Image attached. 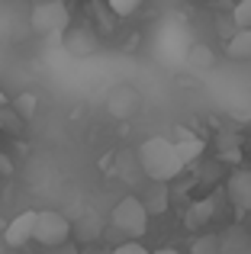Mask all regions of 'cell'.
I'll list each match as a JSON object with an SVG mask.
<instances>
[{"instance_id":"obj_1","label":"cell","mask_w":251,"mask_h":254,"mask_svg":"<svg viewBox=\"0 0 251 254\" xmlns=\"http://www.w3.org/2000/svg\"><path fill=\"white\" fill-rule=\"evenodd\" d=\"M138 164H142V171L148 174L155 184H164V180L177 177V174L184 171L174 142H168V138H148V142H142V148H138Z\"/></svg>"},{"instance_id":"obj_2","label":"cell","mask_w":251,"mask_h":254,"mask_svg":"<svg viewBox=\"0 0 251 254\" xmlns=\"http://www.w3.org/2000/svg\"><path fill=\"white\" fill-rule=\"evenodd\" d=\"M29 23H32V29H36L39 36H58V32L71 29V10L62 3V0H45V3L32 6Z\"/></svg>"},{"instance_id":"obj_3","label":"cell","mask_w":251,"mask_h":254,"mask_svg":"<svg viewBox=\"0 0 251 254\" xmlns=\"http://www.w3.org/2000/svg\"><path fill=\"white\" fill-rule=\"evenodd\" d=\"M113 225L129 238H142L145 229H148V209L138 196H126L116 203L113 209Z\"/></svg>"},{"instance_id":"obj_4","label":"cell","mask_w":251,"mask_h":254,"mask_svg":"<svg viewBox=\"0 0 251 254\" xmlns=\"http://www.w3.org/2000/svg\"><path fill=\"white\" fill-rule=\"evenodd\" d=\"M71 235V222L55 209H45V212H36V232H32V242L45 245V248H58L64 245Z\"/></svg>"},{"instance_id":"obj_5","label":"cell","mask_w":251,"mask_h":254,"mask_svg":"<svg viewBox=\"0 0 251 254\" xmlns=\"http://www.w3.org/2000/svg\"><path fill=\"white\" fill-rule=\"evenodd\" d=\"M226 196L239 212H251V168H239L229 174Z\"/></svg>"},{"instance_id":"obj_6","label":"cell","mask_w":251,"mask_h":254,"mask_svg":"<svg viewBox=\"0 0 251 254\" xmlns=\"http://www.w3.org/2000/svg\"><path fill=\"white\" fill-rule=\"evenodd\" d=\"M219 251L222 254H251V229L232 222L219 232Z\"/></svg>"},{"instance_id":"obj_7","label":"cell","mask_w":251,"mask_h":254,"mask_svg":"<svg viewBox=\"0 0 251 254\" xmlns=\"http://www.w3.org/2000/svg\"><path fill=\"white\" fill-rule=\"evenodd\" d=\"M64 49L71 52V55H94L97 52V32L90 29V26H71L68 32H64Z\"/></svg>"},{"instance_id":"obj_8","label":"cell","mask_w":251,"mask_h":254,"mask_svg":"<svg viewBox=\"0 0 251 254\" xmlns=\"http://www.w3.org/2000/svg\"><path fill=\"white\" fill-rule=\"evenodd\" d=\"M32 232H36V212H19L10 225H6L3 238L10 248H23L26 242H32Z\"/></svg>"},{"instance_id":"obj_9","label":"cell","mask_w":251,"mask_h":254,"mask_svg":"<svg viewBox=\"0 0 251 254\" xmlns=\"http://www.w3.org/2000/svg\"><path fill=\"white\" fill-rule=\"evenodd\" d=\"M216 216V196H206V199H196V203L187 206V216H184V225L193 232H203Z\"/></svg>"},{"instance_id":"obj_10","label":"cell","mask_w":251,"mask_h":254,"mask_svg":"<svg viewBox=\"0 0 251 254\" xmlns=\"http://www.w3.org/2000/svg\"><path fill=\"white\" fill-rule=\"evenodd\" d=\"M174 148H177V158H181L184 168L203 155V142H200V138H193V135H187V132H181V138L174 142Z\"/></svg>"},{"instance_id":"obj_11","label":"cell","mask_w":251,"mask_h":254,"mask_svg":"<svg viewBox=\"0 0 251 254\" xmlns=\"http://www.w3.org/2000/svg\"><path fill=\"white\" fill-rule=\"evenodd\" d=\"M226 52H229V58H235V62L251 58V29H239V32H235V36L226 42Z\"/></svg>"},{"instance_id":"obj_12","label":"cell","mask_w":251,"mask_h":254,"mask_svg":"<svg viewBox=\"0 0 251 254\" xmlns=\"http://www.w3.org/2000/svg\"><path fill=\"white\" fill-rule=\"evenodd\" d=\"M145 209H148V216H161V212H168V184H151L148 196L142 199Z\"/></svg>"},{"instance_id":"obj_13","label":"cell","mask_w":251,"mask_h":254,"mask_svg":"<svg viewBox=\"0 0 251 254\" xmlns=\"http://www.w3.org/2000/svg\"><path fill=\"white\" fill-rule=\"evenodd\" d=\"M190 254H222L219 251V235H213V232H209V235H200L193 242V248H190Z\"/></svg>"},{"instance_id":"obj_14","label":"cell","mask_w":251,"mask_h":254,"mask_svg":"<svg viewBox=\"0 0 251 254\" xmlns=\"http://www.w3.org/2000/svg\"><path fill=\"white\" fill-rule=\"evenodd\" d=\"M232 23L235 29H251V0H242L232 6Z\"/></svg>"},{"instance_id":"obj_15","label":"cell","mask_w":251,"mask_h":254,"mask_svg":"<svg viewBox=\"0 0 251 254\" xmlns=\"http://www.w3.org/2000/svg\"><path fill=\"white\" fill-rule=\"evenodd\" d=\"M110 10H113L116 16H129V13L138 10V0H110Z\"/></svg>"},{"instance_id":"obj_16","label":"cell","mask_w":251,"mask_h":254,"mask_svg":"<svg viewBox=\"0 0 251 254\" xmlns=\"http://www.w3.org/2000/svg\"><path fill=\"white\" fill-rule=\"evenodd\" d=\"M113 254H151V251H148V248H142L138 242H126V245H120V248H116Z\"/></svg>"},{"instance_id":"obj_17","label":"cell","mask_w":251,"mask_h":254,"mask_svg":"<svg viewBox=\"0 0 251 254\" xmlns=\"http://www.w3.org/2000/svg\"><path fill=\"white\" fill-rule=\"evenodd\" d=\"M209 64V49H206V45H196V49H193V64Z\"/></svg>"},{"instance_id":"obj_18","label":"cell","mask_w":251,"mask_h":254,"mask_svg":"<svg viewBox=\"0 0 251 254\" xmlns=\"http://www.w3.org/2000/svg\"><path fill=\"white\" fill-rule=\"evenodd\" d=\"M32 103H36V100L29 97V93H26V97H19V110H26V113H32Z\"/></svg>"},{"instance_id":"obj_19","label":"cell","mask_w":251,"mask_h":254,"mask_svg":"<svg viewBox=\"0 0 251 254\" xmlns=\"http://www.w3.org/2000/svg\"><path fill=\"white\" fill-rule=\"evenodd\" d=\"M155 254H181V251H177V248H158Z\"/></svg>"},{"instance_id":"obj_20","label":"cell","mask_w":251,"mask_h":254,"mask_svg":"<svg viewBox=\"0 0 251 254\" xmlns=\"http://www.w3.org/2000/svg\"><path fill=\"white\" fill-rule=\"evenodd\" d=\"M3 106H6V93L0 90V110H3Z\"/></svg>"}]
</instances>
